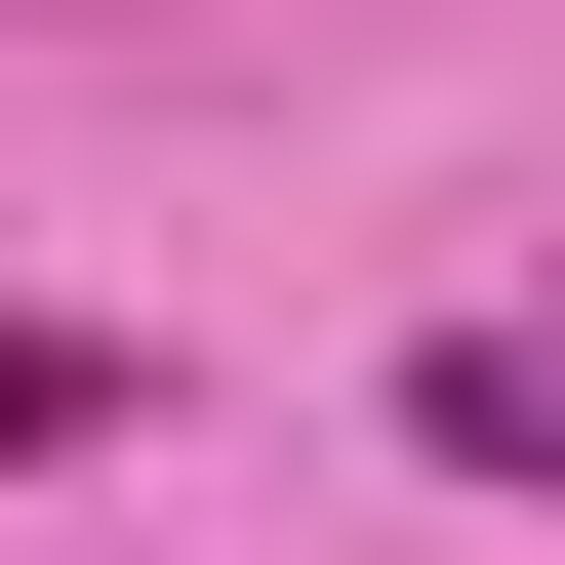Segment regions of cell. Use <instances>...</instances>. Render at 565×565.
I'll return each instance as SVG.
<instances>
[{
    "instance_id": "1",
    "label": "cell",
    "mask_w": 565,
    "mask_h": 565,
    "mask_svg": "<svg viewBox=\"0 0 565 565\" xmlns=\"http://www.w3.org/2000/svg\"><path fill=\"white\" fill-rule=\"evenodd\" d=\"M404 445H445V484H565V282H525V323H445V364H404Z\"/></svg>"
},
{
    "instance_id": "2",
    "label": "cell",
    "mask_w": 565,
    "mask_h": 565,
    "mask_svg": "<svg viewBox=\"0 0 565 565\" xmlns=\"http://www.w3.org/2000/svg\"><path fill=\"white\" fill-rule=\"evenodd\" d=\"M82 445H162V364L121 323H0V484H82Z\"/></svg>"
}]
</instances>
